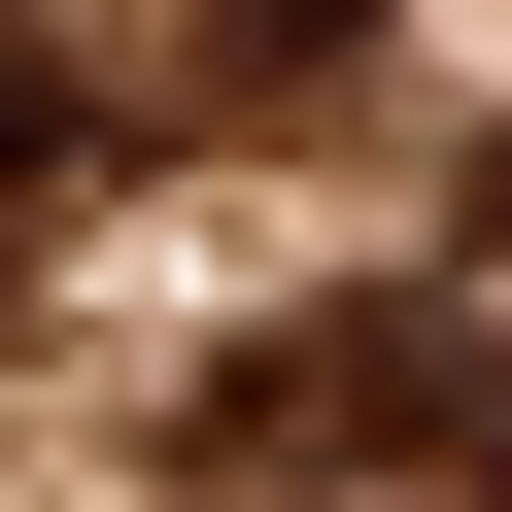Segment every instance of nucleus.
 Returning <instances> with one entry per match:
<instances>
[{
  "instance_id": "nucleus-2",
  "label": "nucleus",
  "mask_w": 512,
  "mask_h": 512,
  "mask_svg": "<svg viewBox=\"0 0 512 512\" xmlns=\"http://www.w3.org/2000/svg\"><path fill=\"white\" fill-rule=\"evenodd\" d=\"M308 35H342V0H239V69H308Z\"/></svg>"
},
{
  "instance_id": "nucleus-1",
  "label": "nucleus",
  "mask_w": 512,
  "mask_h": 512,
  "mask_svg": "<svg viewBox=\"0 0 512 512\" xmlns=\"http://www.w3.org/2000/svg\"><path fill=\"white\" fill-rule=\"evenodd\" d=\"M0 205H69V69H35V35H0Z\"/></svg>"
}]
</instances>
